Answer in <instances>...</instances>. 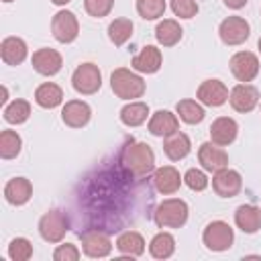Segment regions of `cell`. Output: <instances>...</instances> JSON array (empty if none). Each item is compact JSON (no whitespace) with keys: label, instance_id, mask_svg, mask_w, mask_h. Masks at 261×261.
Segmentation results:
<instances>
[{"label":"cell","instance_id":"cell-33","mask_svg":"<svg viewBox=\"0 0 261 261\" xmlns=\"http://www.w3.org/2000/svg\"><path fill=\"white\" fill-rule=\"evenodd\" d=\"M2 114L8 124H22L31 116V104L27 100H12L8 106H4Z\"/></svg>","mask_w":261,"mask_h":261},{"label":"cell","instance_id":"cell-28","mask_svg":"<svg viewBox=\"0 0 261 261\" xmlns=\"http://www.w3.org/2000/svg\"><path fill=\"white\" fill-rule=\"evenodd\" d=\"M149 116V106L139 100H130L120 110V122L126 126H141Z\"/></svg>","mask_w":261,"mask_h":261},{"label":"cell","instance_id":"cell-9","mask_svg":"<svg viewBox=\"0 0 261 261\" xmlns=\"http://www.w3.org/2000/svg\"><path fill=\"white\" fill-rule=\"evenodd\" d=\"M218 35H220V41L224 45L234 47V45H241V43H245L249 39L251 27L243 16H228V18H224L220 22Z\"/></svg>","mask_w":261,"mask_h":261},{"label":"cell","instance_id":"cell-1","mask_svg":"<svg viewBox=\"0 0 261 261\" xmlns=\"http://www.w3.org/2000/svg\"><path fill=\"white\" fill-rule=\"evenodd\" d=\"M118 167L128 179H145L155 169V153L147 143L130 139L118 155Z\"/></svg>","mask_w":261,"mask_h":261},{"label":"cell","instance_id":"cell-2","mask_svg":"<svg viewBox=\"0 0 261 261\" xmlns=\"http://www.w3.org/2000/svg\"><path fill=\"white\" fill-rule=\"evenodd\" d=\"M110 88L112 92L122 100H137L145 94V82L141 75L126 67H118L110 75Z\"/></svg>","mask_w":261,"mask_h":261},{"label":"cell","instance_id":"cell-3","mask_svg":"<svg viewBox=\"0 0 261 261\" xmlns=\"http://www.w3.org/2000/svg\"><path fill=\"white\" fill-rule=\"evenodd\" d=\"M153 220L159 228H179L188 220V204L179 198H167L155 208Z\"/></svg>","mask_w":261,"mask_h":261},{"label":"cell","instance_id":"cell-37","mask_svg":"<svg viewBox=\"0 0 261 261\" xmlns=\"http://www.w3.org/2000/svg\"><path fill=\"white\" fill-rule=\"evenodd\" d=\"M114 6V0H84V8L90 16L94 18H102V16H108L110 10Z\"/></svg>","mask_w":261,"mask_h":261},{"label":"cell","instance_id":"cell-22","mask_svg":"<svg viewBox=\"0 0 261 261\" xmlns=\"http://www.w3.org/2000/svg\"><path fill=\"white\" fill-rule=\"evenodd\" d=\"M234 224L247 232V234H253L261 228V208L259 206H253V204H243L237 208L234 212Z\"/></svg>","mask_w":261,"mask_h":261},{"label":"cell","instance_id":"cell-7","mask_svg":"<svg viewBox=\"0 0 261 261\" xmlns=\"http://www.w3.org/2000/svg\"><path fill=\"white\" fill-rule=\"evenodd\" d=\"M80 237H82V249H84L86 257L104 259V257L110 255L112 241H110L106 230H102V228H86L84 232H80Z\"/></svg>","mask_w":261,"mask_h":261},{"label":"cell","instance_id":"cell-27","mask_svg":"<svg viewBox=\"0 0 261 261\" xmlns=\"http://www.w3.org/2000/svg\"><path fill=\"white\" fill-rule=\"evenodd\" d=\"M35 102L41 108H55L63 102V90L53 82H45L35 90Z\"/></svg>","mask_w":261,"mask_h":261},{"label":"cell","instance_id":"cell-42","mask_svg":"<svg viewBox=\"0 0 261 261\" xmlns=\"http://www.w3.org/2000/svg\"><path fill=\"white\" fill-rule=\"evenodd\" d=\"M257 47H259V51H261V37H259V43H257Z\"/></svg>","mask_w":261,"mask_h":261},{"label":"cell","instance_id":"cell-15","mask_svg":"<svg viewBox=\"0 0 261 261\" xmlns=\"http://www.w3.org/2000/svg\"><path fill=\"white\" fill-rule=\"evenodd\" d=\"M92 108L84 100H69L61 108V120L71 128H82L90 122Z\"/></svg>","mask_w":261,"mask_h":261},{"label":"cell","instance_id":"cell-14","mask_svg":"<svg viewBox=\"0 0 261 261\" xmlns=\"http://www.w3.org/2000/svg\"><path fill=\"white\" fill-rule=\"evenodd\" d=\"M31 63H33L37 73H41V75H55L61 69L63 59H61L59 51H55L51 47H43V49H37L33 53Z\"/></svg>","mask_w":261,"mask_h":261},{"label":"cell","instance_id":"cell-36","mask_svg":"<svg viewBox=\"0 0 261 261\" xmlns=\"http://www.w3.org/2000/svg\"><path fill=\"white\" fill-rule=\"evenodd\" d=\"M184 184H186L190 190H194V192H202V190L208 188V177H206V173H204L202 169L192 167V169H188V171L184 173Z\"/></svg>","mask_w":261,"mask_h":261},{"label":"cell","instance_id":"cell-4","mask_svg":"<svg viewBox=\"0 0 261 261\" xmlns=\"http://www.w3.org/2000/svg\"><path fill=\"white\" fill-rule=\"evenodd\" d=\"M71 86L77 94L84 96H92L102 88V71L96 63H82L75 67L73 75H71Z\"/></svg>","mask_w":261,"mask_h":261},{"label":"cell","instance_id":"cell-23","mask_svg":"<svg viewBox=\"0 0 261 261\" xmlns=\"http://www.w3.org/2000/svg\"><path fill=\"white\" fill-rule=\"evenodd\" d=\"M179 130V120L169 110H157L149 118V133L155 137H167L171 133Z\"/></svg>","mask_w":261,"mask_h":261},{"label":"cell","instance_id":"cell-16","mask_svg":"<svg viewBox=\"0 0 261 261\" xmlns=\"http://www.w3.org/2000/svg\"><path fill=\"white\" fill-rule=\"evenodd\" d=\"M196 96L202 104L216 108V106H222L228 100V88L220 80H206V82L200 84Z\"/></svg>","mask_w":261,"mask_h":261},{"label":"cell","instance_id":"cell-30","mask_svg":"<svg viewBox=\"0 0 261 261\" xmlns=\"http://www.w3.org/2000/svg\"><path fill=\"white\" fill-rule=\"evenodd\" d=\"M133 22L130 18H114L110 24H108V39L116 45V47H122L130 37H133Z\"/></svg>","mask_w":261,"mask_h":261},{"label":"cell","instance_id":"cell-39","mask_svg":"<svg viewBox=\"0 0 261 261\" xmlns=\"http://www.w3.org/2000/svg\"><path fill=\"white\" fill-rule=\"evenodd\" d=\"M80 249L71 243H63V245H57V249L53 251V259L55 261H77L80 259Z\"/></svg>","mask_w":261,"mask_h":261},{"label":"cell","instance_id":"cell-20","mask_svg":"<svg viewBox=\"0 0 261 261\" xmlns=\"http://www.w3.org/2000/svg\"><path fill=\"white\" fill-rule=\"evenodd\" d=\"M190 151H192L190 137L186 133H181V130H175V133H171V135H167L163 139V153L171 161H179V159L188 157Z\"/></svg>","mask_w":261,"mask_h":261},{"label":"cell","instance_id":"cell-21","mask_svg":"<svg viewBox=\"0 0 261 261\" xmlns=\"http://www.w3.org/2000/svg\"><path fill=\"white\" fill-rule=\"evenodd\" d=\"M33 196V186L27 177H12L6 186H4V198L8 204L12 206H22L31 200Z\"/></svg>","mask_w":261,"mask_h":261},{"label":"cell","instance_id":"cell-25","mask_svg":"<svg viewBox=\"0 0 261 261\" xmlns=\"http://www.w3.org/2000/svg\"><path fill=\"white\" fill-rule=\"evenodd\" d=\"M116 249L124 257H141L145 253V239L137 230H124L116 239Z\"/></svg>","mask_w":261,"mask_h":261},{"label":"cell","instance_id":"cell-34","mask_svg":"<svg viewBox=\"0 0 261 261\" xmlns=\"http://www.w3.org/2000/svg\"><path fill=\"white\" fill-rule=\"evenodd\" d=\"M137 12L145 20L161 18L165 12V0H137Z\"/></svg>","mask_w":261,"mask_h":261},{"label":"cell","instance_id":"cell-43","mask_svg":"<svg viewBox=\"0 0 261 261\" xmlns=\"http://www.w3.org/2000/svg\"><path fill=\"white\" fill-rule=\"evenodd\" d=\"M4 2H12V0H4Z\"/></svg>","mask_w":261,"mask_h":261},{"label":"cell","instance_id":"cell-6","mask_svg":"<svg viewBox=\"0 0 261 261\" xmlns=\"http://www.w3.org/2000/svg\"><path fill=\"white\" fill-rule=\"evenodd\" d=\"M202 241L210 251L220 253V251H226L232 247L234 230L224 220H212L210 224H206V228L202 232Z\"/></svg>","mask_w":261,"mask_h":261},{"label":"cell","instance_id":"cell-32","mask_svg":"<svg viewBox=\"0 0 261 261\" xmlns=\"http://www.w3.org/2000/svg\"><path fill=\"white\" fill-rule=\"evenodd\" d=\"M20 147H22V139L16 130L6 128L0 133V157L2 159H14L20 153Z\"/></svg>","mask_w":261,"mask_h":261},{"label":"cell","instance_id":"cell-24","mask_svg":"<svg viewBox=\"0 0 261 261\" xmlns=\"http://www.w3.org/2000/svg\"><path fill=\"white\" fill-rule=\"evenodd\" d=\"M27 43L20 37H6L0 43V57L6 65H18L27 59Z\"/></svg>","mask_w":261,"mask_h":261},{"label":"cell","instance_id":"cell-29","mask_svg":"<svg viewBox=\"0 0 261 261\" xmlns=\"http://www.w3.org/2000/svg\"><path fill=\"white\" fill-rule=\"evenodd\" d=\"M175 251V239L169 232H157L149 243V253L155 259H169Z\"/></svg>","mask_w":261,"mask_h":261},{"label":"cell","instance_id":"cell-17","mask_svg":"<svg viewBox=\"0 0 261 261\" xmlns=\"http://www.w3.org/2000/svg\"><path fill=\"white\" fill-rule=\"evenodd\" d=\"M184 177L179 175V171L173 167V165H163V167H157L155 173H153V184H155V190L159 194H175L181 186Z\"/></svg>","mask_w":261,"mask_h":261},{"label":"cell","instance_id":"cell-8","mask_svg":"<svg viewBox=\"0 0 261 261\" xmlns=\"http://www.w3.org/2000/svg\"><path fill=\"white\" fill-rule=\"evenodd\" d=\"M51 33L63 45L73 43L77 39V35H80V22H77L75 14L71 10H59L51 18Z\"/></svg>","mask_w":261,"mask_h":261},{"label":"cell","instance_id":"cell-38","mask_svg":"<svg viewBox=\"0 0 261 261\" xmlns=\"http://www.w3.org/2000/svg\"><path fill=\"white\" fill-rule=\"evenodd\" d=\"M169 6L175 16L179 18H192L198 14V2L196 0H169Z\"/></svg>","mask_w":261,"mask_h":261},{"label":"cell","instance_id":"cell-35","mask_svg":"<svg viewBox=\"0 0 261 261\" xmlns=\"http://www.w3.org/2000/svg\"><path fill=\"white\" fill-rule=\"evenodd\" d=\"M8 257L12 261H29L33 257V245L24 237H16L8 245Z\"/></svg>","mask_w":261,"mask_h":261},{"label":"cell","instance_id":"cell-11","mask_svg":"<svg viewBox=\"0 0 261 261\" xmlns=\"http://www.w3.org/2000/svg\"><path fill=\"white\" fill-rule=\"evenodd\" d=\"M243 188V177L239 171L222 167L218 171H214L212 175V190L216 192V196L220 198H234Z\"/></svg>","mask_w":261,"mask_h":261},{"label":"cell","instance_id":"cell-12","mask_svg":"<svg viewBox=\"0 0 261 261\" xmlns=\"http://www.w3.org/2000/svg\"><path fill=\"white\" fill-rule=\"evenodd\" d=\"M228 102L237 112H251L259 104V90L251 84H237L228 94Z\"/></svg>","mask_w":261,"mask_h":261},{"label":"cell","instance_id":"cell-10","mask_svg":"<svg viewBox=\"0 0 261 261\" xmlns=\"http://www.w3.org/2000/svg\"><path fill=\"white\" fill-rule=\"evenodd\" d=\"M230 71L232 75L241 82V84H247V82H253L259 73V59L255 53L251 51H239L230 57Z\"/></svg>","mask_w":261,"mask_h":261},{"label":"cell","instance_id":"cell-19","mask_svg":"<svg viewBox=\"0 0 261 261\" xmlns=\"http://www.w3.org/2000/svg\"><path fill=\"white\" fill-rule=\"evenodd\" d=\"M237 133H239V124L234 122V118H228V116H218L210 124V139L220 147L230 145L237 139Z\"/></svg>","mask_w":261,"mask_h":261},{"label":"cell","instance_id":"cell-26","mask_svg":"<svg viewBox=\"0 0 261 261\" xmlns=\"http://www.w3.org/2000/svg\"><path fill=\"white\" fill-rule=\"evenodd\" d=\"M181 35H184V31H181L179 22L173 20V18H163V20L155 27V39H157V43L163 45V47H173V45H177V43L181 41Z\"/></svg>","mask_w":261,"mask_h":261},{"label":"cell","instance_id":"cell-5","mask_svg":"<svg viewBox=\"0 0 261 261\" xmlns=\"http://www.w3.org/2000/svg\"><path fill=\"white\" fill-rule=\"evenodd\" d=\"M69 230V218L63 210H49L39 220V234L47 243H59Z\"/></svg>","mask_w":261,"mask_h":261},{"label":"cell","instance_id":"cell-41","mask_svg":"<svg viewBox=\"0 0 261 261\" xmlns=\"http://www.w3.org/2000/svg\"><path fill=\"white\" fill-rule=\"evenodd\" d=\"M53 4H57V6H65L67 2H71V0H51Z\"/></svg>","mask_w":261,"mask_h":261},{"label":"cell","instance_id":"cell-31","mask_svg":"<svg viewBox=\"0 0 261 261\" xmlns=\"http://www.w3.org/2000/svg\"><path fill=\"white\" fill-rule=\"evenodd\" d=\"M175 110H177L179 118H181L186 124H198V122H202L204 116H206L202 104L196 102V100H179L177 106H175Z\"/></svg>","mask_w":261,"mask_h":261},{"label":"cell","instance_id":"cell-13","mask_svg":"<svg viewBox=\"0 0 261 261\" xmlns=\"http://www.w3.org/2000/svg\"><path fill=\"white\" fill-rule=\"evenodd\" d=\"M198 161L210 173H214V171H218L222 167H228V155L216 143H202L200 149H198Z\"/></svg>","mask_w":261,"mask_h":261},{"label":"cell","instance_id":"cell-18","mask_svg":"<svg viewBox=\"0 0 261 261\" xmlns=\"http://www.w3.org/2000/svg\"><path fill=\"white\" fill-rule=\"evenodd\" d=\"M161 61H163L161 51H159L155 45H145V47L133 57L130 65H133V69H137V71H141V73H155V71H159Z\"/></svg>","mask_w":261,"mask_h":261},{"label":"cell","instance_id":"cell-40","mask_svg":"<svg viewBox=\"0 0 261 261\" xmlns=\"http://www.w3.org/2000/svg\"><path fill=\"white\" fill-rule=\"evenodd\" d=\"M224 4H226L228 8H234V10H239V8H243V6L247 4V0H224Z\"/></svg>","mask_w":261,"mask_h":261}]
</instances>
